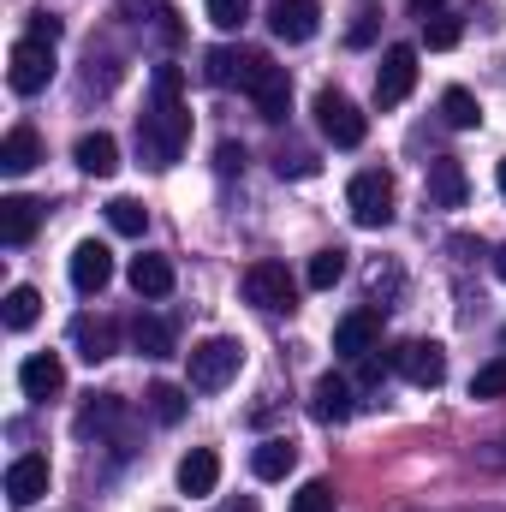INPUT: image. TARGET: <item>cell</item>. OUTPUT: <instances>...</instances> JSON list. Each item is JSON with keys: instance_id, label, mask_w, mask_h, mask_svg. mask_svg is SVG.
<instances>
[{"instance_id": "cell-40", "label": "cell", "mask_w": 506, "mask_h": 512, "mask_svg": "<svg viewBox=\"0 0 506 512\" xmlns=\"http://www.w3.org/2000/svg\"><path fill=\"white\" fill-rule=\"evenodd\" d=\"M221 512H256V501H227Z\"/></svg>"}, {"instance_id": "cell-10", "label": "cell", "mask_w": 506, "mask_h": 512, "mask_svg": "<svg viewBox=\"0 0 506 512\" xmlns=\"http://www.w3.org/2000/svg\"><path fill=\"white\" fill-rule=\"evenodd\" d=\"M316 24H322V0H274V12H268V30L280 42H310Z\"/></svg>"}, {"instance_id": "cell-42", "label": "cell", "mask_w": 506, "mask_h": 512, "mask_svg": "<svg viewBox=\"0 0 506 512\" xmlns=\"http://www.w3.org/2000/svg\"><path fill=\"white\" fill-rule=\"evenodd\" d=\"M495 179H501V197H506V161H501V173H495Z\"/></svg>"}, {"instance_id": "cell-23", "label": "cell", "mask_w": 506, "mask_h": 512, "mask_svg": "<svg viewBox=\"0 0 506 512\" xmlns=\"http://www.w3.org/2000/svg\"><path fill=\"white\" fill-rule=\"evenodd\" d=\"M131 286H137V298H167L173 292V262L167 256H131Z\"/></svg>"}, {"instance_id": "cell-20", "label": "cell", "mask_w": 506, "mask_h": 512, "mask_svg": "<svg viewBox=\"0 0 506 512\" xmlns=\"http://www.w3.org/2000/svg\"><path fill=\"white\" fill-rule=\"evenodd\" d=\"M465 167L453 161V155H441V161H429V203H441V209H459L465 203Z\"/></svg>"}, {"instance_id": "cell-24", "label": "cell", "mask_w": 506, "mask_h": 512, "mask_svg": "<svg viewBox=\"0 0 506 512\" xmlns=\"http://www.w3.org/2000/svg\"><path fill=\"white\" fill-rule=\"evenodd\" d=\"M131 346L143 358H173V322L167 316H137L131 322Z\"/></svg>"}, {"instance_id": "cell-18", "label": "cell", "mask_w": 506, "mask_h": 512, "mask_svg": "<svg viewBox=\"0 0 506 512\" xmlns=\"http://www.w3.org/2000/svg\"><path fill=\"white\" fill-rule=\"evenodd\" d=\"M310 417H316V423H346V417H352V382L322 376V382L310 387Z\"/></svg>"}, {"instance_id": "cell-5", "label": "cell", "mask_w": 506, "mask_h": 512, "mask_svg": "<svg viewBox=\"0 0 506 512\" xmlns=\"http://www.w3.org/2000/svg\"><path fill=\"white\" fill-rule=\"evenodd\" d=\"M316 126H322V137H328L334 149H358V143L370 137V120H364L358 102L340 96V90H322V96H316Z\"/></svg>"}, {"instance_id": "cell-3", "label": "cell", "mask_w": 506, "mask_h": 512, "mask_svg": "<svg viewBox=\"0 0 506 512\" xmlns=\"http://www.w3.org/2000/svg\"><path fill=\"white\" fill-rule=\"evenodd\" d=\"M185 364H191V393H221V387L245 370V346H239V340H227V334H215V340L191 346V352H185Z\"/></svg>"}, {"instance_id": "cell-28", "label": "cell", "mask_w": 506, "mask_h": 512, "mask_svg": "<svg viewBox=\"0 0 506 512\" xmlns=\"http://www.w3.org/2000/svg\"><path fill=\"white\" fill-rule=\"evenodd\" d=\"M340 274H346V251H340V245H328V251H316V256H310V268H304V286L328 292V286H334Z\"/></svg>"}, {"instance_id": "cell-12", "label": "cell", "mask_w": 506, "mask_h": 512, "mask_svg": "<svg viewBox=\"0 0 506 512\" xmlns=\"http://www.w3.org/2000/svg\"><path fill=\"white\" fill-rule=\"evenodd\" d=\"M42 495H48V459H42V453L12 459V465H6V501H12V507H30V501H42Z\"/></svg>"}, {"instance_id": "cell-26", "label": "cell", "mask_w": 506, "mask_h": 512, "mask_svg": "<svg viewBox=\"0 0 506 512\" xmlns=\"http://www.w3.org/2000/svg\"><path fill=\"white\" fill-rule=\"evenodd\" d=\"M36 316H42V292H36V286H12V292H6V328L24 334Z\"/></svg>"}, {"instance_id": "cell-7", "label": "cell", "mask_w": 506, "mask_h": 512, "mask_svg": "<svg viewBox=\"0 0 506 512\" xmlns=\"http://www.w3.org/2000/svg\"><path fill=\"white\" fill-rule=\"evenodd\" d=\"M346 209H352L358 227H387V221H393V179H387L381 167L358 173V179L346 185Z\"/></svg>"}, {"instance_id": "cell-8", "label": "cell", "mask_w": 506, "mask_h": 512, "mask_svg": "<svg viewBox=\"0 0 506 512\" xmlns=\"http://www.w3.org/2000/svg\"><path fill=\"white\" fill-rule=\"evenodd\" d=\"M393 370L411 387H441L447 382V346H441V340H405V346L393 352Z\"/></svg>"}, {"instance_id": "cell-43", "label": "cell", "mask_w": 506, "mask_h": 512, "mask_svg": "<svg viewBox=\"0 0 506 512\" xmlns=\"http://www.w3.org/2000/svg\"><path fill=\"white\" fill-rule=\"evenodd\" d=\"M501 447H506V435H501Z\"/></svg>"}, {"instance_id": "cell-37", "label": "cell", "mask_w": 506, "mask_h": 512, "mask_svg": "<svg viewBox=\"0 0 506 512\" xmlns=\"http://www.w3.org/2000/svg\"><path fill=\"white\" fill-rule=\"evenodd\" d=\"M30 36H42V42H60V18H48V12H36V24H30Z\"/></svg>"}, {"instance_id": "cell-17", "label": "cell", "mask_w": 506, "mask_h": 512, "mask_svg": "<svg viewBox=\"0 0 506 512\" xmlns=\"http://www.w3.org/2000/svg\"><path fill=\"white\" fill-rule=\"evenodd\" d=\"M72 340H78V358H84V364H102V358H114L120 328H114L108 316H96V322H90V316H78V322H72Z\"/></svg>"}, {"instance_id": "cell-36", "label": "cell", "mask_w": 506, "mask_h": 512, "mask_svg": "<svg viewBox=\"0 0 506 512\" xmlns=\"http://www.w3.org/2000/svg\"><path fill=\"white\" fill-rule=\"evenodd\" d=\"M215 167H221V173H245V149H239V143H221V149H215Z\"/></svg>"}, {"instance_id": "cell-15", "label": "cell", "mask_w": 506, "mask_h": 512, "mask_svg": "<svg viewBox=\"0 0 506 512\" xmlns=\"http://www.w3.org/2000/svg\"><path fill=\"white\" fill-rule=\"evenodd\" d=\"M36 221H42V203H30V197H0V239L18 251V245H30L36 239Z\"/></svg>"}, {"instance_id": "cell-35", "label": "cell", "mask_w": 506, "mask_h": 512, "mask_svg": "<svg viewBox=\"0 0 506 512\" xmlns=\"http://www.w3.org/2000/svg\"><path fill=\"white\" fill-rule=\"evenodd\" d=\"M203 78H209V84H233V48H209Z\"/></svg>"}, {"instance_id": "cell-30", "label": "cell", "mask_w": 506, "mask_h": 512, "mask_svg": "<svg viewBox=\"0 0 506 512\" xmlns=\"http://www.w3.org/2000/svg\"><path fill=\"white\" fill-rule=\"evenodd\" d=\"M471 399H506V358H489L471 376Z\"/></svg>"}, {"instance_id": "cell-33", "label": "cell", "mask_w": 506, "mask_h": 512, "mask_svg": "<svg viewBox=\"0 0 506 512\" xmlns=\"http://www.w3.org/2000/svg\"><path fill=\"white\" fill-rule=\"evenodd\" d=\"M423 42H429V48H453V42H459V18H447V12L423 18Z\"/></svg>"}, {"instance_id": "cell-13", "label": "cell", "mask_w": 506, "mask_h": 512, "mask_svg": "<svg viewBox=\"0 0 506 512\" xmlns=\"http://www.w3.org/2000/svg\"><path fill=\"white\" fill-rule=\"evenodd\" d=\"M114 280V251L102 245V239H84L78 251H72V286L78 292H102Z\"/></svg>"}, {"instance_id": "cell-31", "label": "cell", "mask_w": 506, "mask_h": 512, "mask_svg": "<svg viewBox=\"0 0 506 512\" xmlns=\"http://www.w3.org/2000/svg\"><path fill=\"white\" fill-rule=\"evenodd\" d=\"M334 507H340V501H334V483H322V477L292 495V512H334Z\"/></svg>"}, {"instance_id": "cell-25", "label": "cell", "mask_w": 506, "mask_h": 512, "mask_svg": "<svg viewBox=\"0 0 506 512\" xmlns=\"http://www.w3.org/2000/svg\"><path fill=\"white\" fill-rule=\"evenodd\" d=\"M149 411H155V423H179L185 411H191V387H173V382H155L149 393Z\"/></svg>"}, {"instance_id": "cell-34", "label": "cell", "mask_w": 506, "mask_h": 512, "mask_svg": "<svg viewBox=\"0 0 506 512\" xmlns=\"http://www.w3.org/2000/svg\"><path fill=\"white\" fill-rule=\"evenodd\" d=\"M274 167H280V179H310V173H316V155H310V149H280Z\"/></svg>"}, {"instance_id": "cell-21", "label": "cell", "mask_w": 506, "mask_h": 512, "mask_svg": "<svg viewBox=\"0 0 506 512\" xmlns=\"http://www.w3.org/2000/svg\"><path fill=\"white\" fill-rule=\"evenodd\" d=\"M215 483H221V459H215L209 447H191V453L179 459V489H185V495H215Z\"/></svg>"}, {"instance_id": "cell-9", "label": "cell", "mask_w": 506, "mask_h": 512, "mask_svg": "<svg viewBox=\"0 0 506 512\" xmlns=\"http://www.w3.org/2000/svg\"><path fill=\"white\" fill-rule=\"evenodd\" d=\"M417 84V48L411 42H393L381 54V72H376V108H399Z\"/></svg>"}, {"instance_id": "cell-41", "label": "cell", "mask_w": 506, "mask_h": 512, "mask_svg": "<svg viewBox=\"0 0 506 512\" xmlns=\"http://www.w3.org/2000/svg\"><path fill=\"white\" fill-rule=\"evenodd\" d=\"M495 274H501V280H506V245H501V251H495Z\"/></svg>"}, {"instance_id": "cell-19", "label": "cell", "mask_w": 506, "mask_h": 512, "mask_svg": "<svg viewBox=\"0 0 506 512\" xmlns=\"http://www.w3.org/2000/svg\"><path fill=\"white\" fill-rule=\"evenodd\" d=\"M36 161H42V137H36L30 126H12L6 137H0V173L18 179V173H30Z\"/></svg>"}, {"instance_id": "cell-14", "label": "cell", "mask_w": 506, "mask_h": 512, "mask_svg": "<svg viewBox=\"0 0 506 512\" xmlns=\"http://www.w3.org/2000/svg\"><path fill=\"white\" fill-rule=\"evenodd\" d=\"M72 161H78L90 179H114V173H120V143H114L108 131H84L78 149H72Z\"/></svg>"}, {"instance_id": "cell-2", "label": "cell", "mask_w": 506, "mask_h": 512, "mask_svg": "<svg viewBox=\"0 0 506 512\" xmlns=\"http://www.w3.org/2000/svg\"><path fill=\"white\" fill-rule=\"evenodd\" d=\"M233 84L256 102L262 120H286V108H292V78H286V66H274V60L256 54V48H233Z\"/></svg>"}, {"instance_id": "cell-29", "label": "cell", "mask_w": 506, "mask_h": 512, "mask_svg": "<svg viewBox=\"0 0 506 512\" xmlns=\"http://www.w3.org/2000/svg\"><path fill=\"white\" fill-rule=\"evenodd\" d=\"M108 227H114L120 239H137V233L149 227V209H143L137 197H114V203H108Z\"/></svg>"}, {"instance_id": "cell-39", "label": "cell", "mask_w": 506, "mask_h": 512, "mask_svg": "<svg viewBox=\"0 0 506 512\" xmlns=\"http://www.w3.org/2000/svg\"><path fill=\"white\" fill-rule=\"evenodd\" d=\"M441 6H447V0H411V12H417V18H435Z\"/></svg>"}, {"instance_id": "cell-16", "label": "cell", "mask_w": 506, "mask_h": 512, "mask_svg": "<svg viewBox=\"0 0 506 512\" xmlns=\"http://www.w3.org/2000/svg\"><path fill=\"white\" fill-rule=\"evenodd\" d=\"M18 387H24V399H54V393L66 387V364H60L54 352H36V358H24Z\"/></svg>"}, {"instance_id": "cell-1", "label": "cell", "mask_w": 506, "mask_h": 512, "mask_svg": "<svg viewBox=\"0 0 506 512\" xmlns=\"http://www.w3.org/2000/svg\"><path fill=\"white\" fill-rule=\"evenodd\" d=\"M179 90H185L179 66H155V78H149V114L137 120V155H143V167H155V173L173 167L179 149L191 143V114H185Z\"/></svg>"}, {"instance_id": "cell-22", "label": "cell", "mask_w": 506, "mask_h": 512, "mask_svg": "<svg viewBox=\"0 0 506 512\" xmlns=\"http://www.w3.org/2000/svg\"><path fill=\"white\" fill-rule=\"evenodd\" d=\"M292 465H298V447L286 441V435H274V441H262L251 453V471L262 483H280V477H292Z\"/></svg>"}, {"instance_id": "cell-32", "label": "cell", "mask_w": 506, "mask_h": 512, "mask_svg": "<svg viewBox=\"0 0 506 512\" xmlns=\"http://www.w3.org/2000/svg\"><path fill=\"white\" fill-rule=\"evenodd\" d=\"M251 18V0H209V24L215 30H239Z\"/></svg>"}, {"instance_id": "cell-6", "label": "cell", "mask_w": 506, "mask_h": 512, "mask_svg": "<svg viewBox=\"0 0 506 512\" xmlns=\"http://www.w3.org/2000/svg\"><path fill=\"white\" fill-rule=\"evenodd\" d=\"M245 298H251L256 310H298V280H292V268L286 262H251L245 268Z\"/></svg>"}, {"instance_id": "cell-38", "label": "cell", "mask_w": 506, "mask_h": 512, "mask_svg": "<svg viewBox=\"0 0 506 512\" xmlns=\"http://www.w3.org/2000/svg\"><path fill=\"white\" fill-rule=\"evenodd\" d=\"M370 36H376V24H370V12H364V18H358V24H352V48H364V42H370Z\"/></svg>"}, {"instance_id": "cell-27", "label": "cell", "mask_w": 506, "mask_h": 512, "mask_svg": "<svg viewBox=\"0 0 506 512\" xmlns=\"http://www.w3.org/2000/svg\"><path fill=\"white\" fill-rule=\"evenodd\" d=\"M441 120H447L453 131H471L477 120H483V108H477V96H471V90H459V84H453V90L441 96Z\"/></svg>"}, {"instance_id": "cell-11", "label": "cell", "mask_w": 506, "mask_h": 512, "mask_svg": "<svg viewBox=\"0 0 506 512\" xmlns=\"http://www.w3.org/2000/svg\"><path fill=\"white\" fill-rule=\"evenodd\" d=\"M381 340V310H352V316H340V328H334V352L340 358H370Z\"/></svg>"}, {"instance_id": "cell-4", "label": "cell", "mask_w": 506, "mask_h": 512, "mask_svg": "<svg viewBox=\"0 0 506 512\" xmlns=\"http://www.w3.org/2000/svg\"><path fill=\"white\" fill-rule=\"evenodd\" d=\"M48 78H54V42L18 36L12 54H6V84H12L18 96H36V90H48Z\"/></svg>"}]
</instances>
